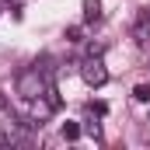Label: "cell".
<instances>
[{
	"label": "cell",
	"mask_w": 150,
	"mask_h": 150,
	"mask_svg": "<svg viewBox=\"0 0 150 150\" xmlns=\"http://www.w3.org/2000/svg\"><path fill=\"white\" fill-rule=\"evenodd\" d=\"M18 94H21L25 101H32V98H38V94H45V77L38 74V67H32V70H25V74L18 77Z\"/></svg>",
	"instance_id": "cell-1"
},
{
	"label": "cell",
	"mask_w": 150,
	"mask_h": 150,
	"mask_svg": "<svg viewBox=\"0 0 150 150\" xmlns=\"http://www.w3.org/2000/svg\"><path fill=\"white\" fill-rule=\"evenodd\" d=\"M133 98H136V101H150V84H140V87L133 91Z\"/></svg>",
	"instance_id": "cell-7"
},
{
	"label": "cell",
	"mask_w": 150,
	"mask_h": 150,
	"mask_svg": "<svg viewBox=\"0 0 150 150\" xmlns=\"http://www.w3.org/2000/svg\"><path fill=\"white\" fill-rule=\"evenodd\" d=\"M21 143H28V136H25V122H4L0 126V147H21Z\"/></svg>",
	"instance_id": "cell-3"
},
{
	"label": "cell",
	"mask_w": 150,
	"mask_h": 150,
	"mask_svg": "<svg viewBox=\"0 0 150 150\" xmlns=\"http://www.w3.org/2000/svg\"><path fill=\"white\" fill-rule=\"evenodd\" d=\"M80 35H84V32H80V25H74V28H67V38H70V42H80Z\"/></svg>",
	"instance_id": "cell-8"
},
{
	"label": "cell",
	"mask_w": 150,
	"mask_h": 150,
	"mask_svg": "<svg viewBox=\"0 0 150 150\" xmlns=\"http://www.w3.org/2000/svg\"><path fill=\"white\" fill-rule=\"evenodd\" d=\"M80 77H84V84H87V87H105L108 70H105L101 56H87V59L80 63Z\"/></svg>",
	"instance_id": "cell-2"
},
{
	"label": "cell",
	"mask_w": 150,
	"mask_h": 150,
	"mask_svg": "<svg viewBox=\"0 0 150 150\" xmlns=\"http://www.w3.org/2000/svg\"><path fill=\"white\" fill-rule=\"evenodd\" d=\"M133 38H136L140 45H150V11H143V14L136 18V25H133Z\"/></svg>",
	"instance_id": "cell-4"
},
{
	"label": "cell",
	"mask_w": 150,
	"mask_h": 150,
	"mask_svg": "<svg viewBox=\"0 0 150 150\" xmlns=\"http://www.w3.org/2000/svg\"><path fill=\"white\" fill-rule=\"evenodd\" d=\"M80 136V126L77 122H63V140H77Z\"/></svg>",
	"instance_id": "cell-6"
},
{
	"label": "cell",
	"mask_w": 150,
	"mask_h": 150,
	"mask_svg": "<svg viewBox=\"0 0 150 150\" xmlns=\"http://www.w3.org/2000/svg\"><path fill=\"white\" fill-rule=\"evenodd\" d=\"M4 105H7V98H4V94H0V108H4Z\"/></svg>",
	"instance_id": "cell-9"
},
{
	"label": "cell",
	"mask_w": 150,
	"mask_h": 150,
	"mask_svg": "<svg viewBox=\"0 0 150 150\" xmlns=\"http://www.w3.org/2000/svg\"><path fill=\"white\" fill-rule=\"evenodd\" d=\"M101 18V4L98 0H84V21H98Z\"/></svg>",
	"instance_id": "cell-5"
}]
</instances>
